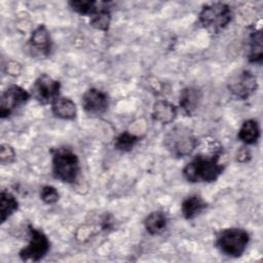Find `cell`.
<instances>
[{
	"mask_svg": "<svg viewBox=\"0 0 263 263\" xmlns=\"http://www.w3.org/2000/svg\"><path fill=\"white\" fill-rule=\"evenodd\" d=\"M220 157V153L196 155L184 166L182 171L184 178L190 183H210L216 181L224 170Z\"/></svg>",
	"mask_w": 263,
	"mask_h": 263,
	"instance_id": "cell-1",
	"label": "cell"
},
{
	"mask_svg": "<svg viewBox=\"0 0 263 263\" xmlns=\"http://www.w3.org/2000/svg\"><path fill=\"white\" fill-rule=\"evenodd\" d=\"M232 20L230 6L222 2L209 3L202 7L198 14L199 24L212 34L225 29Z\"/></svg>",
	"mask_w": 263,
	"mask_h": 263,
	"instance_id": "cell-2",
	"label": "cell"
},
{
	"mask_svg": "<svg viewBox=\"0 0 263 263\" xmlns=\"http://www.w3.org/2000/svg\"><path fill=\"white\" fill-rule=\"evenodd\" d=\"M53 177L65 183H73L80 173L78 156L67 148H59L52 154Z\"/></svg>",
	"mask_w": 263,
	"mask_h": 263,
	"instance_id": "cell-3",
	"label": "cell"
},
{
	"mask_svg": "<svg viewBox=\"0 0 263 263\" xmlns=\"http://www.w3.org/2000/svg\"><path fill=\"white\" fill-rule=\"evenodd\" d=\"M166 149L177 157L190 155L197 146V140L193 133L184 125H176L164 136Z\"/></svg>",
	"mask_w": 263,
	"mask_h": 263,
	"instance_id": "cell-4",
	"label": "cell"
},
{
	"mask_svg": "<svg viewBox=\"0 0 263 263\" xmlns=\"http://www.w3.org/2000/svg\"><path fill=\"white\" fill-rule=\"evenodd\" d=\"M250 241L249 233L241 228H227L219 232L216 238V246L226 256L240 257Z\"/></svg>",
	"mask_w": 263,
	"mask_h": 263,
	"instance_id": "cell-5",
	"label": "cell"
},
{
	"mask_svg": "<svg viewBox=\"0 0 263 263\" xmlns=\"http://www.w3.org/2000/svg\"><path fill=\"white\" fill-rule=\"evenodd\" d=\"M29 242L20 251V257L23 261H40L49 251V240L43 231L33 226L28 227Z\"/></svg>",
	"mask_w": 263,
	"mask_h": 263,
	"instance_id": "cell-6",
	"label": "cell"
},
{
	"mask_svg": "<svg viewBox=\"0 0 263 263\" xmlns=\"http://www.w3.org/2000/svg\"><path fill=\"white\" fill-rule=\"evenodd\" d=\"M60 81L47 74H41L31 87V95L42 105L52 104L60 97Z\"/></svg>",
	"mask_w": 263,
	"mask_h": 263,
	"instance_id": "cell-7",
	"label": "cell"
},
{
	"mask_svg": "<svg viewBox=\"0 0 263 263\" xmlns=\"http://www.w3.org/2000/svg\"><path fill=\"white\" fill-rule=\"evenodd\" d=\"M258 82L256 76L248 71L242 70L232 75L228 81L229 91L236 98L246 100L250 98L257 89Z\"/></svg>",
	"mask_w": 263,
	"mask_h": 263,
	"instance_id": "cell-8",
	"label": "cell"
},
{
	"mask_svg": "<svg viewBox=\"0 0 263 263\" xmlns=\"http://www.w3.org/2000/svg\"><path fill=\"white\" fill-rule=\"evenodd\" d=\"M31 95L23 87L12 84L8 86L1 95L0 100V116L1 118L8 117L17 108L25 105Z\"/></svg>",
	"mask_w": 263,
	"mask_h": 263,
	"instance_id": "cell-9",
	"label": "cell"
},
{
	"mask_svg": "<svg viewBox=\"0 0 263 263\" xmlns=\"http://www.w3.org/2000/svg\"><path fill=\"white\" fill-rule=\"evenodd\" d=\"M83 110L89 115H101L109 107V99L106 92L98 88L87 89L81 99Z\"/></svg>",
	"mask_w": 263,
	"mask_h": 263,
	"instance_id": "cell-10",
	"label": "cell"
},
{
	"mask_svg": "<svg viewBox=\"0 0 263 263\" xmlns=\"http://www.w3.org/2000/svg\"><path fill=\"white\" fill-rule=\"evenodd\" d=\"M30 46L41 55L47 57L51 50V38L44 25L38 26L30 37Z\"/></svg>",
	"mask_w": 263,
	"mask_h": 263,
	"instance_id": "cell-11",
	"label": "cell"
},
{
	"mask_svg": "<svg viewBox=\"0 0 263 263\" xmlns=\"http://www.w3.org/2000/svg\"><path fill=\"white\" fill-rule=\"evenodd\" d=\"M201 99V92L199 89L188 86L181 90L179 98V106L181 110L188 116L194 114Z\"/></svg>",
	"mask_w": 263,
	"mask_h": 263,
	"instance_id": "cell-12",
	"label": "cell"
},
{
	"mask_svg": "<svg viewBox=\"0 0 263 263\" xmlns=\"http://www.w3.org/2000/svg\"><path fill=\"white\" fill-rule=\"evenodd\" d=\"M206 202L200 195L191 194L183 200L181 211L183 217L186 220H192L200 215L206 209Z\"/></svg>",
	"mask_w": 263,
	"mask_h": 263,
	"instance_id": "cell-13",
	"label": "cell"
},
{
	"mask_svg": "<svg viewBox=\"0 0 263 263\" xmlns=\"http://www.w3.org/2000/svg\"><path fill=\"white\" fill-rule=\"evenodd\" d=\"M89 17V24L95 29L104 32L108 31L111 23V12L105 2H98Z\"/></svg>",
	"mask_w": 263,
	"mask_h": 263,
	"instance_id": "cell-14",
	"label": "cell"
},
{
	"mask_svg": "<svg viewBox=\"0 0 263 263\" xmlns=\"http://www.w3.org/2000/svg\"><path fill=\"white\" fill-rule=\"evenodd\" d=\"M51 112L55 117L60 119L73 120L77 115V108L71 99L59 97L51 104Z\"/></svg>",
	"mask_w": 263,
	"mask_h": 263,
	"instance_id": "cell-15",
	"label": "cell"
},
{
	"mask_svg": "<svg viewBox=\"0 0 263 263\" xmlns=\"http://www.w3.org/2000/svg\"><path fill=\"white\" fill-rule=\"evenodd\" d=\"M177 116V108L167 101H157L152 108V117L161 124H167L175 120Z\"/></svg>",
	"mask_w": 263,
	"mask_h": 263,
	"instance_id": "cell-16",
	"label": "cell"
},
{
	"mask_svg": "<svg viewBox=\"0 0 263 263\" xmlns=\"http://www.w3.org/2000/svg\"><path fill=\"white\" fill-rule=\"evenodd\" d=\"M167 217L162 211H155L149 214L144 220V226L148 233L157 235L163 232L167 226Z\"/></svg>",
	"mask_w": 263,
	"mask_h": 263,
	"instance_id": "cell-17",
	"label": "cell"
},
{
	"mask_svg": "<svg viewBox=\"0 0 263 263\" xmlns=\"http://www.w3.org/2000/svg\"><path fill=\"white\" fill-rule=\"evenodd\" d=\"M237 138L246 145L255 144L260 138V127L256 120L248 119L242 122Z\"/></svg>",
	"mask_w": 263,
	"mask_h": 263,
	"instance_id": "cell-18",
	"label": "cell"
},
{
	"mask_svg": "<svg viewBox=\"0 0 263 263\" xmlns=\"http://www.w3.org/2000/svg\"><path fill=\"white\" fill-rule=\"evenodd\" d=\"M249 42V53L248 59L251 63L260 64L263 59V47H262V33L261 30L254 29L250 34Z\"/></svg>",
	"mask_w": 263,
	"mask_h": 263,
	"instance_id": "cell-19",
	"label": "cell"
},
{
	"mask_svg": "<svg viewBox=\"0 0 263 263\" xmlns=\"http://www.w3.org/2000/svg\"><path fill=\"white\" fill-rule=\"evenodd\" d=\"M18 208V201L13 194L6 190L1 191L0 195V220L4 223Z\"/></svg>",
	"mask_w": 263,
	"mask_h": 263,
	"instance_id": "cell-20",
	"label": "cell"
},
{
	"mask_svg": "<svg viewBox=\"0 0 263 263\" xmlns=\"http://www.w3.org/2000/svg\"><path fill=\"white\" fill-rule=\"evenodd\" d=\"M139 141H140V138L138 136L130 134L128 132H123L115 138L114 147L119 151L127 152V151H130Z\"/></svg>",
	"mask_w": 263,
	"mask_h": 263,
	"instance_id": "cell-21",
	"label": "cell"
},
{
	"mask_svg": "<svg viewBox=\"0 0 263 263\" xmlns=\"http://www.w3.org/2000/svg\"><path fill=\"white\" fill-rule=\"evenodd\" d=\"M96 1H90V0H79V1H70L68 2L70 8L82 15H90L92 10L97 6Z\"/></svg>",
	"mask_w": 263,
	"mask_h": 263,
	"instance_id": "cell-22",
	"label": "cell"
},
{
	"mask_svg": "<svg viewBox=\"0 0 263 263\" xmlns=\"http://www.w3.org/2000/svg\"><path fill=\"white\" fill-rule=\"evenodd\" d=\"M40 198L44 203L52 204L59 200L60 194H59V191L53 186L46 185V186H43L40 190Z\"/></svg>",
	"mask_w": 263,
	"mask_h": 263,
	"instance_id": "cell-23",
	"label": "cell"
},
{
	"mask_svg": "<svg viewBox=\"0 0 263 263\" xmlns=\"http://www.w3.org/2000/svg\"><path fill=\"white\" fill-rule=\"evenodd\" d=\"M15 158L14 150L8 144H2L0 148V159L3 164L11 163Z\"/></svg>",
	"mask_w": 263,
	"mask_h": 263,
	"instance_id": "cell-24",
	"label": "cell"
},
{
	"mask_svg": "<svg viewBox=\"0 0 263 263\" xmlns=\"http://www.w3.org/2000/svg\"><path fill=\"white\" fill-rule=\"evenodd\" d=\"M9 66H7V72L10 75H18V73L21 72V66L20 64L15 63V62H10L8 63Z\"/></svg>",
	"mask_w": 263,
	"mask_h": 263,
	"instance_id": "cell-25",
	"label": "cell"
},
{
	"mask_svg": "<svg viewBox=\"0 0 263 263\" xmlns=\"http://www.w3.org/2000/svg\"><path fill=\"white\" fill-rule=\"evenodd\" d=\"M251 154L249 152V150H247L246 148H242L238 151V154H237V160L240 161V162H246L249 160Z\"/></svg>",
	"mask_w": 263,
	"mask_h": 263,
	"instance_id": "cell-26",
	"label": "cell"
}]
</instances>
